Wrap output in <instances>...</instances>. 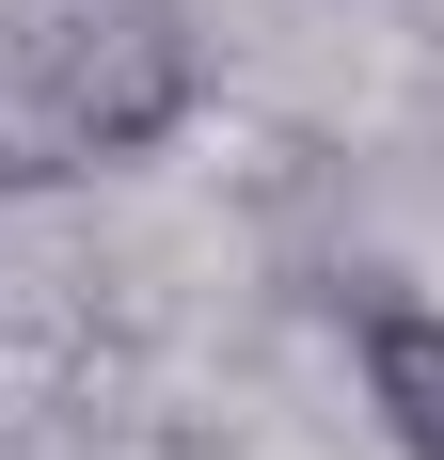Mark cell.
Listing matches in <instances>:
<instances>
[{"label": "cell", "instance_id": "2", "mask_svg": "<svg viewBox=\"0 0 444 460\" xmlns=\"http://www.w3.org/2000/svg\"><path fill=\"white\" fill-rule=\"evenodd\" d=\"M350 381H365V413H381L397 460H444V302H413V286L365 270V302H350Z\"/></svg>", "mask_w": 444, "mask_h": 460}, {"label": "cell", "instance_id": "4", "mask_svg": "<svg viewBox=\"0 0 444 460\" xmlns=\"http://www.w3.org/2000/svg\"><path fill=\"white\" fill-rule=\"evenodd\" d=\"M429 159H444V95H429Z\"/></svg>", "mask_w": 444, "mask_h": 460}, {"label": "cell", "instance_id": "1", "mask_svg": "<svg viewBox=\"0 0 444 460\" xmlns=\"http://www.w3.org/2000/svg\"><path fill=\"white\" fill-rule=\"evenodd\" d=\"M32 95L80 175H128L207 111V32L191 0H32Z\"/></svg>", "mask_w": 444, "mask_h": 460}, {"label": "cell", "instance_id": "3", "mask_svg": "<svg viewBox=\"0 0 444 460\" xmlns=\"http://www.w3.org/2000/svg\"><path fill=\"white\" fill-rule=\"evenodd\" d=\"M48 190H80V159L32 95V0H0V207H48Z\"/></svg>", "mask_w": 444, "mask_h": 460}]
</instances>
